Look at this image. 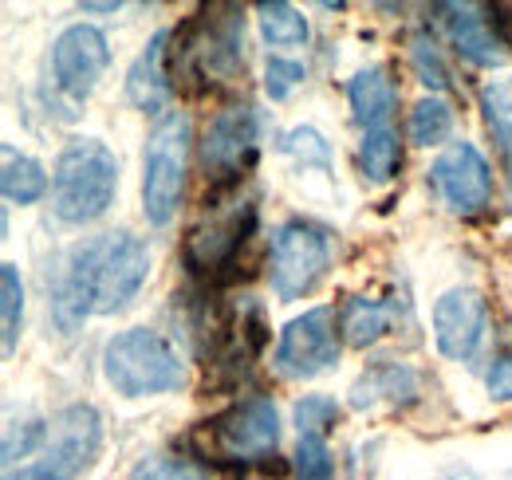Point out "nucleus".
Here are the masks:
<instances>
[{"instance_id":"obj_1","label":"nucleus","mask_w":512,"mask_h":480,"mask_svg":"<svg viewBox=\"0 0 512 480\" xmlns=\"http://www.w3.org/2000/svg\"><path fill=\"white\" fill-rule=\"evenodd\" d=\"M146 276H150V252L127 229L83 240L67 252L56 272L48 315L64 335H71L91 315L127 311L134 296L142 292Z\"/></svg>"},{"instance_id":"obj_2","label":"nucleus","mask_w":512,"mask_h":480,"mask_svg":"<svg viewBox=\"0 0 512 480\" xmlns=\"http://www.w3.org/2000/svg\"><path fill=\"white\" fill-rule=\"evenodd\" d=\"M256 221H260V197L253 189H229V193L205 189V221L193 225L182 244V264L190 280L205 288H225L245 280L241 264L256 237Z\"/></svg>"},{"instance_id":"obj_3","label":"nucleus","mask_w":512,"mask_h":480,"mask_svg":"<svg viewBox=\"0 0 512 480\" xmlns=\"http://www.w3.org/2000/svg\"><path fill=\"white\" fill-rule=\"evenodd\" d=\"M119 193V158L99 138L64 142L52 170V209L64 225L99 221Z\"/></svg>"},{"instance_id":"obj_4","label":"nucleus","mask_w":512,"mask_h":480,"mask_svg":"<svg viewBox=\"0 0 512 480\" xmlns=\"http://www.w3.org/2000/svg\"><path fill=\"white\" fill-rule=\"evenodd\" d=\"M103 378L123 398H150L186 386V362L178 347L154 327H130L107 339Z\"/></svg>"},{"instance_id":"obj_5","label":"nucleus","mask_w":512,"mask_h":480,"mask_svg":"<svg viewBox=\"0 0 512 480\" xmlns=\"http://www.w3.org/2000/svg\"><path fill=\"white\" fill-rule=\"evenodd\" d=\"M193 122L186 111H170L154 122L142 150V217L154 229H166L178 217L190 174Z\"/></svg>"},{"instance_id":"obj_6","label":"nucleus","mask_w":512,"mask_h":480,"mask_svg":"<svg viewBox=\"0 0 512 480\" xmlns=\"http://www.w3.org/2000/svg\"><path fill=\"white\" fill-rule=\"evenodd\" d=\"M99 449H103L99 410L91 402H75L52 418L48 445L40 449V457L20 469H8L4 480H79L95 465Z\"/></svg>"},{"instance_id":"obj_7","label":"nucleus","mask_w":512,"mask_h":480,"mask_svg":"<svg viewBox=\"0 0 512 480\" xmlns=\"http://www.w3.org/2000/svg\"><path fill=\"white\" fill-rule=\"evenodd\" d=\"M260 111L253 103H229L221 107L205 134H201V170L213 193L241 189L260 154Z\"/></svg>"},{"instance_id":"obj_8","label":"nucleus","mask_w":512,"mask_h":480,"mask_svg":"<svg viewBox=\"0 0 512 480\" xmlns=\"http://www.w3.org/2000/svg\"><path fill=\"white\" fill-rule=\"evenodd\" d=\"M331 264V233L308 221V217H288L272 240H268V284L276 300L292 303L316 292Z\"/></svg>"},{"instance_id":"obj_9","label":"nucleus","mask_w":512,"mask_h":480,"mask_svg":"<svg viewBox=\"0 0 512 480\" xmlns=\"http://www.w3.org/2000/svg\"><path fill=\"white\" fill-rule=\"evenodd\" d=\"M339 351H343V335L335 307H312L284 323L272 351V366L284 378H320L323 370L339 362Z\"/></svg>"},{"instance_id":"obj_10","label":"nucleus","mask_w":512,"mask_h":480,"mask_svg":"<svg viewBox=\"0 0 512 480\" xmlns=\"http://www.w3.org/2000/svg\"><path fill=\"white\" fill-rule=\"evenodd\" d=\"M430 189L457 217H477L493 201V166L473 142H449L430 162Z\"/></svg>"},{"instance_id":"obj_11","label":"nucleus","mask_w":512,"mask_h":480,"mask_svg":"<svg viewBox=\"0 0 512 480\" xmlns=\"http://www.w3.org/2000/svg\"><path fill=\"white\" fill-rule=\"evenodd\" d=\"M111 67V44L95 24H71L52 44V83L71 103H83Z\"/></svg>"},{"instance_id":"obj_12","label":"nucleus","mask_w":512,"mask_h":480,"mask_svg":"<svg viewBox=\"0 0 512 480\" xmlns=\"http://www.w3.org/2000/svg\"><path fill=\"white\" fill-rule=\"evenodd\" d=\"M217 445L233 457V461H264V457H276V445H280V410L272 398L253 394V398H241L233 402L225 414L209 421Z\"/></svg>"},{"instance_id":"obj_13","label":"nucleus","mask_w":512,"mask_h":480,"mask_svg":"<svg viewBox=\"0 0 512 480\" xmlns=\"http://www.w3.org/2000/svg\"><path fill=\"white\" fill-rule=\"evenodd\" d=\"M434 347L442 359L469 362L489 339V303L477 288H449L434 303Z\"/></svg>"},{"instance_id":"obj_14","label":"nucleus","mask_w":512,"mask_h":480,"mask_svg":"<svg viewBox=\"0 0 512 480\" xmlns=\"http://www.w3.org/2000/svg\"><path fill=\"white\" fill-rule=\"evenodd\" d=\"M434 12H442V28L461 60L473 67H501L509 60V44L493 24L489 4H438Z\"/></svg>"},{"instance_id":"obj_15","label":"nucleus","mask_w":512,"mask_h":480,"mask_svg":"<svg viewBox=\"0 0 512 480\" xmlns=\"http://www.w3.org/2000/svg\"><path fill=\"white\" fill-rule=\"evenodd\" d=\"M170 44H174V28H158L146 48L138 52V60L127 71V99L142 115H162L174 99V71H170ZM170 115V111H166Z\"/></svg>"},{"instance_id":"obj_16","label":"nucleus","mask_w":512,"mask_h":480,"mask_svg":"<svg viewBox=\"0 0 512 480\" xmlns=\"http://www.w3.org/2000/svg\"><path fill=\"white\" fill-rule=\"evenodd\" d=\"M418 398H422V374L410 362H398V359L371 362L355 378V386H351V410H379V406L406 410Z\"/></svg>"},{"instance_id":"obj_17","label":"nucleus","mask_w":512,"mask_h":480,"mask_svg":"<svg viewBox=\"0 0 512 480\" xmlns=\"http://www.w3.org/2000/svg\"><path fill=\"white\" fill-rule=\"evenodd\" d=\"M347 103H351V119L363 130H383L394 126V111H398V87L390 79V67L375 63L363 67L351 83H347Z\"/></svg>"},{"instance_id":"obj_18","label":"nucleus","mask_w":512,"mask_h":480,"mask_svg":"<svg viewBox=\"0 0 512 480\" xmlns=\"http://www.w3.org/2000/svg\"><path fill=\"white\" fill-rule=\"evenodd\" d=\"M390 319H394V307L375 296H347V303L339 307V335L347 347L355 351H367L390 331Z\"/></svg>"},{"instance_id":"obj_19","label":"nucleus","mask_w":512,"mask_h":480,"mask_svg":"<svg viewBox=\"0 0 512 480\" xmlns=\"http://www.w3.org/2000/svg\"><path fill=\"white\" fill-rule=\"evenodd\" d=\"M0 193H4V201H12V205H36V201H44V197L52 193V178H48V170H44L36 158L16 154L12 146H4Z\"/></svg>"},{"instance_id":"obj_20","label":"nucleus","mask_w":512,"mask_h":480,"mask_svg":"<svg viewBox=\"0 0 512 480\" xmlns=\"http://www.w3.org/2000/svg\"><path fill=\"white\" fill-rule=\"evenodd\" d=\"M256 24H260L264 44H272V48H304L308 36H312L308 16L300 8H292L288 0H264V4H256Z\"/></svg>"},{"instance_id":"obj_21","label":"nucleus","mask_w":512,"mask_h":480,"mask_svg":"<svg viewBox=\"0 0 512 480\" xmlns=\"http://www.w3.org/2000/svg\"><path fill=\"white\" fill-rule=\"evenodd\" d=\"M406 134L414 146H446L449 134H453V103H446L442 95H422L414 107H410V119H406Z\"/></svg>"},{"instance_id":"obj_22","label":"nucleus","mask_w":512,"mask_h":480,"mask_svg":"<svg viewBox=\"0 0 512 480\" xmlns=\"http://www.w3.org/2000/svg\"><path fill=\"white\" fill-rule=\"evenodd\" d=\"M359 166H363V178L371 181L398 178V170H402V142H398L394 126L363 130V138H359Z\"/></svg>"},{"instance_id":"obj_23","label":"nucleus","mask_w":512,"mask_h":480,"mask_svg":"<svg viewBox=\"0 0 512 480\" xmlns=\"http://www.w3.org/2000/svg\"><path fill=\"white\" fill-rule=\"evenodd\" d=\"M0 319H4V359H12L24 327V284L12 260L0 264Z\"/></svg>"},{"instance_id":"obj_24","label":"nucleus","mask_w":512,"mask_h":480,"mask_svg":"<svg viewBox=\"0 0 512 480\" xmlns=\"http://www.w3.org/2000/svg\"><path fill=\"white\" fill-rule=\"evenodd\" d=\"M481 115L493 142L512 154V79H489L481 87Z\"/></svg>"},{"instance_id":"obj_25","label":"nucleus","mask_w":512,"mask_h":480,"mask_svg":"<svg viewBox=\"0 0 512 480\" xmlns=\"http://www.w3.org/2000/svg\"><path fill=\"white\" fill-rule=\"evenodd\" d=\"M339 418H343V406L331 394H304L292 406V421H296L300 437H327V433H335Z\"/></svg>"},{"instance_id":"obj_26","label":"nucleus","mask_w":512,"mask_h":480,"mask_svg":"<svg viewBox=\"0 0 512 480\" xmlns=\"http://www.w3.org/2000/svg\"><path fill=\"white\" fill-rule=\"evenodd\" d=\"M280 154L296 158L304 170H331V142L316 126H292L288 134H280Z\"/></svg>"},{"instance_id":"obj_27","label":"nucleus","mask_w":512,"mask_h":480,"mask_svg":"<svg viewBox=\"0 0 512 480\" xmlns=\"http://www.w3.org/2000/svg\"><path fill=\"white\" fill-rule=\"evenodd\" d=\"M410 67H414L418 83H426L430 91H446L449 83H453L449 79V63L442 60V48L434 44V36L426 28L410 36Z\"/></svg>"},{"instance_id":"obj_28","label":"nucleus","mask_w":512,"mask_h":480,"mask_svg":"<svg viewBox=\"0 0 512 480\" xmlns=\"http://www.w3.org/2000/svg\"><path fill=\"white\" fill-rule=\"evenodd\" d=\"M48 429H52V421H40V418L12 421L4 429V469H16V461L40 457V449L48 445Z\"/></svg>"},{"instance_id":"obj_29","label":"nucleus","mask_w":512,"mask_h":480,"mask_svg":"<svg viewBox=\"0 0 512 480\" xmlns=\"http://www.w3.org/2000/svg\"><path fill=\"white\" fill-rule=\"evenodd\" d=\"M292 469H296V480L335 477V461H331L327 437H300V441H296V453H292Z\"/></svg>"},{"instance_id":"obj_30","label":"nucleus","mask_w":512,"mask_h":480,"mask_svg":"<svg viewBox=\"0 0 512 480\" xmlns=\"http://www.w3.org/2000/svg\"><path fill=\"white\" fill-rule=\"evenodd\" d=\"M304 79H308V71H304V63L300 60L268 56V63H264V91H268V99H272V103H284V99H288Z\"/></svg>"},{"instance_id":"obj_31","label":"nucleus","mask_w":512,"mask_h":480,"mask_svg":"<svg viewBox=\"0 0 512 480\" xmlns=\"http://www.w3.org/2000/svg\"><path fill=\"white\" fill-rule=\"evenodd\" d=\"M127 480H205V473L186 457H146L130 469Z\"/></svg>"},{"instance_id":"obj_32","label":"nucleus","mask_w":512,"mask_h":480,"mask_svg":"<svg viewBox=\"0 0 512 480\" xmlns=\"http://www.w3.org/2000/svg\"><path fill=\"white\" fill-rule=\"evenodd\" d=\"M485 390L497 402H512V351L493 362V370L485 374Z\"/></svg>"},{"instance_id":"obj_33","label":"nucleus","mask_w":512,"mask_h":480,"mask_svg":"<svg viewBox=\"0 0 512 480\" xmlns=\"http://www.w3.org/2000/svg\"><path fill=\"white\" fill-rule=\"evenodd\" d=\"M434 480H477V473L461 465V469H446V473H438V477H434Z\"/></svg>"},{"instance_id":"obj_34","label":"nucleus","mask_w":512,"mask_h":480,"mask_svg":"<svg viewBox=\"0 0 512 480\" xmlns=\"http://www.w3.org/2000/svg\"><path fill=\"white\" fill-rule=\"evenodd\" d=\"M79 12H119V0H107V4H79Z\"/></svg>"}]
</instances>
